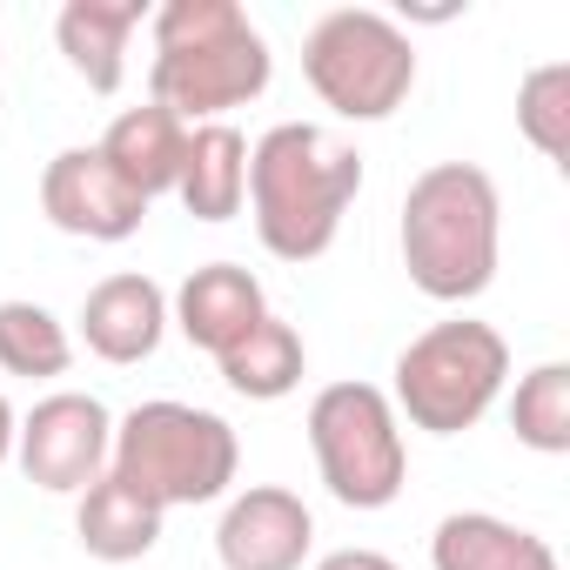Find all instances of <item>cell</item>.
I'll list each match as a JSON object with an SVG mask.
<instances>
[{"mask_svg": "<svg viewBox=\"0 0 570 570\" xmlns=\"http://www.w3.org/2000/svg\"><path fill=\"white\" fill-rule=\"evenodd\" d=\"M363 195V155L316 121H275L248 148V215L268 255L316 262Z\"/></svg>", "mask_w": 570, "mask_h": 570, "instance_id": "6da1fadb", "label": "cell"}, {"mask_svg": "<svg viewBox=\"0 0 570 570\" xmlns=\"http://www.w3.org/2000/svg\"><path fill=\"white\" fill-rule=\"evenodd\" d=\"M148 28H155L148 101L168 108L188 128L228 121L275 75L262 28L235 8V0H161L148 14Z\"/></svg>", "mask_w": 570, "mask_h": 570, "instance_id": "7a4b0ae2", "label": "cell"}, {"mask_svg": "<svg viewBox=\"0 0 570 570\" xmlns=\"http://www.w3.org/2000/svg\"><path fill=\"white\" fill-rule=\"evenodd\" d=\"M403 268L430 303H476L497 282L503 255V202L476 161H436L403 195Z\"/></svg>", "mask_w": 570, "mask_h": 570, "instance_id": "3957f363", "label": "cell"}, {"mask_svg": "<svg viewBox=\"0 0 570 570\" xmlns=\"http://www.w3.org/2000/svg\"><path fill=\"white\" fill-rule=\"evenodd\" d=\"M108 470L121 483H135L155 510H195V503L228 497V483L242 470V443L215 410L155 396L115 423Z\"/></svg>", "mask_w": 570, "mask_h": 570, "instance_id": "277c9868", "label": "cell"}, {"mask_svg": "<svg viewBox=\"0 0 570 570\" xmlns=\"http://www.w3.org/2000/svg\"><path fill=\"white\" fill-rule=\"evenodd\" d=\"M390 376L396 383L383 396H390V410L403 423H416L430 436H463L503 396V383H510V343L490 323L456 316V323H436V330L410 336Z\"/></svg>", "mask_w": 570, "mask_h": 570, "instance_id": "5b68a950", "label": "cell"}, {"mask_svg": "<svg viewBox=\"0 0 570 570\" xmlns=\"http://www.w3.org/2000/svg\"><path fill=\"white\" fill-rule=\"evenodd\" d=\"M303 75L343 121H390L416 88V41L376 8H336L309 28Z\"/></svg>", "mask_w": 570, "mask_h": 570, "instance_id": "8992f818", "label": "cell"}, {"mask_svg": "<svg viewBox=\"0 0 570 570\" xmlns=\"http://www.w3.org/2000/svg\"><path fill=\"white\" fill-rule=\"evenodd\" d=\"M309 450L343 510H390L410 483L403 416L376 383H330L309 403Z\"/></svg>", "mask_w": 570, "mask_h": 570, "instance_id": "52a82bcc", "label": "cell"}, {"mask_svg": "<svg viewBox=\"0 0 570 570\" xmlns=\"http://www.w3.org/2000/svg\"><path fill=\"white\" fill-rule=\"evenodd\" d=\"M108 450H115V416L88 390L41 396L21 416V436H14L21 476L41 483V490H55V497H81L95 476H108Z\"/></svg>", "mask_w": 570, "mask_h": 570, "instance_id": "ba28073f", "label": "cell"}, {"mask_svg": "<svg viewBox=\"0 0 570 570\" xmlns=\"http://www.w3.org/2000/svg\"><path fill=\"white\" fill-rule=\"evenodd\" d=\"M41 215L61 228V235H81V242H128L141 222H148V202L108 168V155L88 141V148H61L48 168H41Z\"/></svg>", "mask_w": 570, "mask_h": 570, "instance_id": "9c48e42d", "label": "cell"}, {"mask_svg": "<svg viewBox=\"0 0 570 570\" xmlns=\"http://www.w3.org/2000/svg\"><path fill=\"white\" fill-rule=\"evenodd\" d=\"M309 550H316V517L282 483H248L242 497H228L215 523L222 570H303Z\"/></svg>", "mask_w": 570, "mask_h": 570, "instance_id": "30bf717a", "label": "cell"}, {"mask_svg": "<svg viewBox=\"0 0 570 570\" xmlns=\"http://www.w3.org/2000/svg\"><path fill=\"white\" fill-rule=\"evenodd\" d=\"M168 336V296H161V282L141 275V268H121V275H101L95 289L81 296V343L128 370V363H148Z\"/></svg>", "mask_w": 570, "mask_h": 570, "instance_id": "8fae6325", "label": "cell"}, {"mask_svg": "<svg viewBox=\"0 0 570 570\" xmlns=\"http://www.w3.org/2000/svg\"><path fill=\"white\" fill-rule=\"evenodd\" d=\"M262 316H268V296H262V282L242 262H202L175 289V303H168V323L208 356H228Z\"/></svg>", "mask_w": 570, "mask_h": 570, "instance_id": "7c38bea8", "label": "cell"}, {"mask_svg": "<svg viewBox=\"0 0 570 570\" xmlns=\"http://www.w3.org/2000/svg\"><path fill=\"white\" fill-rule=\"evenodd\" d=\"M141 21H148L141 0H68L55 14V41L95 95H115L128 81V41Z\"/></svg>", "mask_w": 570, "mask_h": 570, "instance_id": "4fadbf2b", "label": "cell"}, {"mask_svg": "<svg viewBox=\"0 0 570 570\" xmlns=\"http://www.w3.org/2000/svg\"><path fill=\"white\" fill-rule=\"evenodd\" d=\"M95 148L108 155V168H115V175H121L141 202H155V195H175V181H181L188 121H175L168 108L141 101V108H121Z\"/></svg>", "mask_w": 570, "mask_h": 570, "instance_id": "5bb4252c", "label": "cell"}, {"mask_svg": "<svg viewBox=\"0 0 570 570\" xmlns=\"http://www.w3.org/2000/svg\"><path fill=\"white\" fill-rule=\"evenodd\" d=\"M430 570H557L550 537L490 517V510H450L430 537Z\"/></svg>", "mask_w": 570, "mask_h": 570, "instance_id": "9a60e30c", "label": "cell"}, {"mask_svg": "<svg viewBox=\"0 0 570 570\" xmlns=\"http://www.w3.org/2000/svg\"><path fill=\"white\" fill-rule=\"evenodd\" d=\"M181 208L195 222H235L242 202H248V141L235 121H202L188 128V148H181V181H175Z\"/></svg>", "mask_w": 570, "mask_h": 570, "instance_id": "2e32d148", "label": "cell"}, {"mask_svg": "<svg viewBox=\"0 0 570 570\" xmlns=\"http://www.w3.org/2000/svg\"><path fill=\"white\" fill-rule=\"evenodd\" d=\"M161 517H168V510H155L135 483H121V476L108 470V476H95V483L81 490L75 537H81V550L101 557V563H135V557H148V550L161 543Z\"/></svg>", "mask_w": 570, "mask_h": 570, "instance_id": "e0dca14e", "label": "cell"}, {"mask_svg": "<svg viewBox=\"0 0 570 570\" xmlns=\"http://www.w3.org/2000/svg\"><path fill=\"white\" fill-rule=\"evenodd\" d=\"M222 363V383L235 390V396H248V403H275V396H289V390H303V376H309V350H303V336L282 323V316H262L228 356H215Z\"/></svg>", "mask_w": 570, "mask_h": 570, "instance_id": "ac0fdd59", "label": "cell"}, {"mask_svg": "<svg viewBox=\"0 0 570 570\" xmlns=\"http://www.w3.org/2000/svg\"><path fill=\"white\" fill-rule=\"evenodd\" d=\"M75 363V336L55 309L41 303H0V370L8 376H28V383H48V376H68Z\"/></svg>", "mask_w": 570, "mask_h": 570, "instance_id": "d6986e66", "label": "cell"}, {"mask_svg": "<svg viewBox=\"0 0 570 570\" xmlns=\"http://www.w3.org/2000/svg\"><path fill=\"white\" fill-rule=\"evenodd\" d=\"M510 430L537 456H570V363H537L517 376Z\"/></svg>", "mask_w": 570, "mask_h": 570, "instance_id": "ffe728a7", "label": "cell"}, {"mask_svg": "<svg viewBox=\"0 0 570 570\" xmlns=\"http://www.w3.org/2000/svg\"><path fill=\"white\" fill-rule=\"evenodd\" d=\"M517 128L543 161H570V61H543L517 88Z\"/></svg>", "mask_w": 570, "mask_h": 570, "instance_id": "44dd1931", "label": "cell"}, {"mask_svg": "<svg viewBox=\"0 0 570 570\" xmlns=\"http://www.w3.org/2000/svg\"><path fill=\"white\" fill-rule=\"evenodd\" d=\"M316 570H396V557L350 543V550H330V557H316Z\"/></svg>", "mask_w": 570, "mask_h": 570, "instance_id": "7402d4cb", "label": "cell"}, {"mask_svg": "<svg viewBox=\"0 0 570 570\" xmlns=\"http://www.w3.org/2000/svg\"><path fill=\"white\" fill-rule=\"evenodd\" d=\"M14 436H21V416H14V403H8V396H0V463L14 456Z\"/></svg>", "mask_w": 570, "mask_h": 570, "instance_id": "603a6c76", "label": "cell"}]
</instances>
